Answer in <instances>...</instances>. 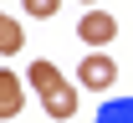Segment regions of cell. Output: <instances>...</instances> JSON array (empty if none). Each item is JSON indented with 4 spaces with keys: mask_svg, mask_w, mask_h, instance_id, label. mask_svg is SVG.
Here are the masks:
<instances>
[{
    "mask_svg": "<svg viewBox=\"0 0 133 123\" xmlns=\"http://www.w3.org/2000/svg\"><path fill=\"white\" fill-rule=\"evenodd\" d=\"M26 82L36 87L41 108H46L56 123H66L72 113H77V87H72V82H66V77L51 67V62H31V67H26Z\"/></svg>",
    "mask_w": 133,
    "mask_h": 123,
    "instance_id": "obj_1",
    "label": "cell"
},
{
    "mask_svg": "<svg viewBox=\"0 0 133 123\" xmlns=\"http://www.w3.org/2000/svg\"><path fill=\"white\" fill-rule=\"evenodd\" d=\"M77 82H82V87H92V92L113 87V82H118V62H113L108 51H87L82 67H77Z\"/></svg>",
    "mask_w": 133,
    "mask_h": 123,
    "instance_id": "obj_2",
    "label": "cell"
},
{
    "mask_svg": "<svg viewBox=\"0 0 133 123\" xmlns=\"http://www.w3.org/2000/svg\"><path fill=\"white\" fill-rule=\"evenodd\" d=\"M77 36L92 41V51H97V46H108V41L118 36V21L108 16V10H97V5H87V16L77 21Z\"/></svg>",
    "mask_w": 133,
    "mask_h": 123,
    "instance_id": "obj_3",
    "label": "cell"
},
{
    "mask_svg": "<svg viewBox=\"0 0 133 123\" xmlns=\"http://www.w3.org/2000/svg\"><path fill=\"white\" fill-rule=\"evenodd\" d=\"M21 108H26V77H16L5 67L0 72V118H16Z\"/></svg>",
    "mask_w": 133,
    "mask_h": 123,
    "instance_id": "obj_4",
    "label": "cell"
},
{
    "mask_svg": "<svg viewBox=\"0 0 133 123\" xmlns=\"http://www.w3.org/2000/svg\"><path fill=\"white\" fill-rule=\"evenodd\" d=\"M92 123H133V98H113V103H102Z\"/></svg>",
    "mask_w": 133,
    "mask_h": 123,
    "instance_id": "obj_5",
    "label": "cell"
},
{
    "mask_svg": "<svg viewBox=\"0 0 133 123\" xmlns=\"http://www.w3.org/2000/svg\"><path fill=\"white\" fill-rule=\"evenodd\" d=\"M26 46V31H21V21L0 16V51H21Z\"/></svg>",
    "mask_w": 133,
    "mask_h": 123,
    "instance_id": "obj_6",
    "label": "cell"
},
{
    "mask_svg": "<svg viewBox=\"0 0 133 123\" xmlns=\"http://www.w3.org/2000/svg\"><path fill=\"white\" fill-rule=\"evenodd\" d=\"M62 10V0H26V16H36V21H51Z\"/></svg>",
    "mask_w": 133,
    "mask_h": 123,
    "instance_id": "obj_7",
    "label": "cell"
},
{
    "mask_svg": "<svg viewBox=\"0 0 133 123\" xmlns=\"http://www.w3.org/2000/svg\"><path fill=\"white\" fill-rule=\"evenodd\" d=\"M87 5H92V0H87Z\"/></svg>",
    "mask_w": 133,
    "mask_h": 123,
    "instance_id": "obj_8",
    "label": "cell"
}]
</instances>
